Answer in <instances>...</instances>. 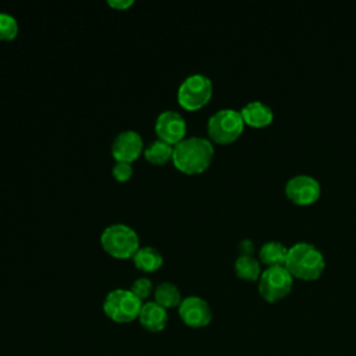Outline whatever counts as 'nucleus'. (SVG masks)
I'll use <instances>...</instances> for the list:
<instances>
[{
    "mask_svg": "<svg viewBox=\"0 0 356 356\" xmlns=\"http://www.w3.org/2000/svg\"><path fill=\"white\" fill-rule=\"evenodd\" d=\"M214 147L210 139L203 136H189L174 145L172 164L184 174H200L211 163Z\"/></svg>",
    "mask_w": 356,
    "mask_h": 356,
    "instance_id": "1",
    "label": "nucleus"
},
{
    "mask_svg": "<svg viewBox=\"0 0 356 356\" xmlns=\"http://www.w3.org/2000/svg\"><path fill=\"white\" fill-rule=\"evenodd\" d=\"M285 267L292 277L312 281L320 277L325 267V260L314 245L298 242L288 249Z\"/></svg>",
    "mask_w": 356,
    "mask_h": 356,
    "instance_id": "2",
    "label": "nucleus"
},
{
    "mask_svg": "<svg viewBox=\"0 0 356 356\" xmlns=\"http://www.w3.org/2000/svg\"><path fill=\"white\" fill-rule=\"evenodd\" d=\"M102 248L111 257L132 259L135 252L140 248L138 232L122 222L110 224L100 235Z\"/></svg>",
    "mask_w": 356,
    "mask_h": 356,
    "instance_id": "3",
    "label": "nucleus"
},
{
    "mask_svg": "<svg viewBox=\"0 0 356 356\" xmlns=\"http://www.w3.org/2000/svg\"><path fill=\"white\" fill-rule=\"evenodd\" d=\"M143 302L131 289L117 288L110 291L103 300L104 314L114 323L125 324L139 317Z\"/></svg>",
    "mask_w": 356,
    "mask_h": 356,
    "instance_id": "4",
    "label": "nucleus"
},
{
    "mask_svg": "<svg viewBox=\"0 0 356 356\" xmlns=\"http://www.w3.org/2000/svg\"><path fill=\"white\" fill-rule=\"evenodd\" d=\"M213 95L211 79L204 74L188 75L178 86L177 100L181 107L189 111L202 108Z\"/></svg>",
    "mask_w": 356,
    "mask_h": 356,
    "instance_id": "5",
    "label": "nucleus"
},
{
    "mask_svg": "<svg viewBox=\"0 0 356 356\" xmlns=\"http://www.w3.org/2000/svg\"><path fill=\"white\" fill-rule=\"evenodd\" d=\"M243 118L241 111L234 108H221L210 115L207 121V134L216 143H231L239 138L243 131Z\"/></svg>",
    "mask_w": 356,
    "mask_h": 356,
    "instance_id": "6",
    "label": "nucleus"
},
{
    "mask_svg": "<svg viewBox=\"0 0 356 356\" xmlns=\"http://www.w3.org/2000/svg\"><path fill=\"white\" fill-rule=\"evenodd\" d=\"M292 284L293 277L285 266H271L260 274L259 292L267 302H277L291 292Z\"/></svg>",
    "mask_w": 356,
    "mask_h": 356,
    "instance_id": "7",
    "label": "nucleus"
},
{
    "mask_svg": "<svg viewBox=\"0 0 356 356\" xmlns=\"http://www.w3.org/2000/svg\"><path fill=\"white\" fill-rule=\"evenodd\" d=\"M178 314L185 325L191 328H203L210 324L213 312L210 305L200 296H186L178 306Z\"/></svg>",
    "mask_w": 356,
    "mask_h": 356,
    "instance_id": "8",
    "label": "nucleus"
},
{
    "mask_svg": "<svg viewBox=\"0 0 356 356\" xmlns=\"http://www.w3.org/2000/svg\"><path fill=\"white\" fill-rule=\"evenodd\" d=\"M154 131L159 139L174 146L185 139L186 121L178 111L164 110L154 121Z\"/></svg>",
    "mask_w": 356,
    "mask_h": 356,
    "instance_id": "9",
    "label": "nucleus"
},
{
    "mask_svg": "<svg viewBox=\"0 0 356 356\" xmlns=\"http://www.w3.org/2000/svg\"><path fill=\"white\" fill-rule=\"evenodd\" d=\"M320 192L321 188L318 181L306 174L292 177L285 185V193L288 199L300 206L312 204L316 202L320 196Z\"/></svg>",
    "mask_w": 356,
    "mask_h": 356,
    "instance_id": "10",
    "label": "nucleus"
},
{
    "mask_svg": "<svg viewBox=\"0 0 356 356\" xmlns=\"http://www.w3.org/2000/svg\"><path fill=\"white\" fill-rule=\"evenodd\" d=\"M143 149V139L134 129L121 131L111 143V154L115 161L132 163L140 156Z\"/></svg>",
    "mask_w": 356,
    "mask_h": 356,
    "instance_id": "11",
    "label": "nucleus"
},
{
    "mask_svg": "<svg viewBox=\"0 0 356 356\" xmlns=\"http://www.w3.org/2000/svg\"><path fill=\"white\" fill-rule=\"evenodd\" d=\"M138 320L146 331L160 332L165 328L168 323V313L167 309H164L154 300L143 302Z\"/></svg>",
    "mask_w": 356,
    "mask_h": 356,
    "instance_id": "12",
    "label": "nucleus"
},
{
    "mask_svg": "<svg viewBox=\"0 0 356 356\" xmlns=\"http://www.w3.org/2000/svg\"><path fill=\"white\" fill-rule=\"evenodd\" d=\"M241 115H242L245 124H248L250 127H256V128L268 125L274 117L273 110L263 102H257V100L250 102L246 106H243L241 110Z\"/></svg>",
    "mask_w": 356,
    "mask_h": 356,
    "instance_id": "13",
    "label": "nucleus"
},
{
    "mask_svg": "<svg viewBox=\"0 0 356 356\" xmlns=\"http://www.w3.org/2000/svg\"><path fill=\"white\" fill-rule=\"evenodd\" d=\"M135 267L145 273H153L163 266V254L153 246H140L132 256Z\"/></svg>",
    "mask_w": 356,
    "mask_h": 356,
    "instance_id": "14",
    "label": "nucleus"
},
{
    "mask_svg": "<svg viewBox=\"0 0 356 356\" xmlns=\"http://www.w3.org/2000/svg\"><path fill=\"white\" fill-rule=\"evenodd\" d=\"M154 302L159 303L160 306H163L164 309H172V307H178L179 303L182 302V296L181 292L178 289V286L170 281H163L160 282L154 291Z\"/></svg>",
    "mask_w": 356,
    "mask_h": 356,
    "instance_id": "15",
    "label": "nucleus"
},
{
    "mask_svg": "<svg viewBox=\"0 0 356 356\" xmlns=\"http://www.w3.org/2000/svg\"><path fill=\"white\" fill-rule=\"evenodd\" d=\"M288 254V248L284 246L281 242L268 241L261 245L259 250V256L264 264L268 267L271 266H285Z\"/></svg>",
    "mask_w": 356,
    "mask_h": 356,
    "instance_id": "16",
    "label": "nucleus"
},
{
    "mask_svg": "<svg viewBox=\"0 0 356 356\" xmlns=\"http://www.w3.org/2000/svg\"><path fill=\"white\" fill-rule=\"evenodd\" d=\"M172 145L157 138L143 149V154L145 159L152 164H165L168 160L172 159Z\"/></svg>",
    "mask_w": 356,
    "mask_h": 356,
    "instance_id": "17",
    "label": "nucleus"
},
{
    "mask_svg": "<svg viewBox=\"0 0 356 356\" xmlns=\"http://www.w3.org/2000/svg\"><path fill=\"white\" fill-rule=\"evenodd\" d=\"M235 274L248 281H256L260 278V263L253 256H238L234 263Z\"/></svg>",
    "mask_w": 356,
    "mask_h": 356,
    "instance_id": "18",
    "label": "nucleus"
},
{
    "mask_svg": "<svg viewBox=\"0 0 356 356\" xmlns=\"http://www.w3.org/2000/svg\"><path fill=\"white\" fill-rule=\"evenodd\" d=\"M18 21L13 14L0 11V40H13L18 35Z\"/></svg>",
    "mask_w": 356,
    "mask_h": 356,
    "instance_id": "19",
    "label": "nucleus"
},
{
    "mask_svg": "<svg viewBox=\"0 0 356 356\" xmlns=\"http://www.w3.org/2000/svg\"><path fill=\"white\" fill-rule=\"evenodd\" d=\"M153 291V282L147 277H139L131 285V292L135 296H138L142 302L147 299Z\"/></svg>",
    "mask_w": 356,
    "mask_h": 356,
    "instance_id": "20",
    "label": "nucleus"
},
{
    "mask_svg": "<svg viewBox=\"0 0 356 356\" xmlns=\"http://www.w3.org/2000/svg\"><path fill=\"white\" fill-rule=\"evenodd\" d=\"M113 177L118 181V182H127L131 179L132 174H134V168L131 163H125V161H115L113 168H111Z\"/></svg>",
    "mask_w": 356,
    "mask_h": 356,
    "instance_id": "21",
    "label": "nucleus"
},
{
    "mask_svg": "<svg viewBox=\"0 0 356 356\" xmlns=\"http://www.w3.org/2000/svg\"><path fill=\"white\" fill-rule=\"evenodd\" d=\"M135 1L134 0H107V4L115 10L129 8Z\"/></svg>",
    "mask_w": 356,
    "mask_h": 356,
    "instance_id": "22",
    "label": "nucleus"
},
{
    "mask_svg": "<svg viewBox=\"0 0 356 356\" xmlns=\"http://www.w3.org/2000/svg\"><path fill=\"white\" fill-rule=\"evenodd\" d=\"M239 250H241V254L243 256H252L253 250H254V246H253V242L250 239H243L239 243Z\"/></svg>",
    "mask_w": 356,
    "mask_h": 356,
    "instance_id": "23",
    "label": "nucleus"
}]
</instances>
